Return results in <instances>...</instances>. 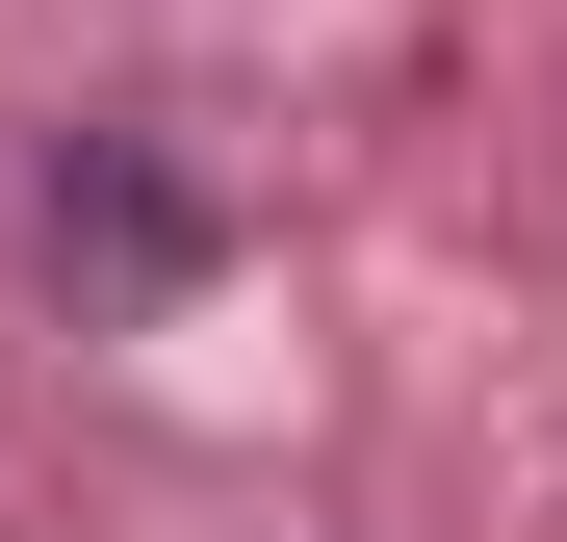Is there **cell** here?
<instances>
[{"label":"cell","mask_w":567,"mask_h":542,"mask_svg":"<svg viewBox=\"0 0 567 542\" xmlns=\"http://www.w3.org/2000/svg\"><path fill=\"white\" fill-rule=\"evenodd\" d=\"M27 233H52V285L78 310H181V285H207V258H233V207H207V181H181L155 130H52V181H27Z\"/></svg>","instance_id":"obj_1"}]
</instances>
